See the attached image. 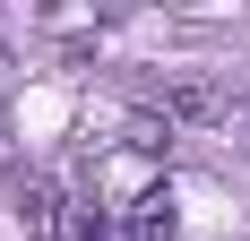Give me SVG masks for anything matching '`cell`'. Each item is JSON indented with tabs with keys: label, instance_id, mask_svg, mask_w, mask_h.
Segmentation results:
<instances>
[{
	"label": "cell",
	"instance_id": "6da1fadb",
	"mask_svg": "<svg viewBox=\"0 0 250 241\" xmlns=\"http://www.w3.org/2000/svg\"><path fill=\"white\" fill-rule=\"evenodd\" d=\"M181 216H173V190H147L138 207H129V241H173Z\"/></svg>",
	"mask_w": 250,
	"mask_h": 241
},
{
	"label": "cell",
	"instance_id": "7a4b0ae2",
	"mask_svg": "<svg viewBox=\"0 0 250 241\" xmlns=\"http://www.w3.org/2000/svg\"><path fill=\"white\" fill-rule=\"evenodd\" d=\"M121 146L155 164V155H173V120H164V112H129V120H121Z\"/></svg>",
	"mask_w": 250,
	"mask_h": 241
},
{
	"label": "cell",
	"instance_id": "3957f363",
	"mask_svg": "<svg viewBox=\"0 0 250 241\" xmlns=\"http://www.w3.org/2000/svg\"><path fill=\"white\" fill-rule=\"evenodd\" d=\"M216 112H225V95H216L207 78H181L173 95H164V120H216Z\"/></svg>",
	"mask_w": 250,
	"mask_h": 241
},
{
	"label": "cell",
	"instance_id": "277c9868",
	"mask_svg": "<svg viewBox=\"0 0 250 241\" xmlns=\"http://www.w3.org/2000/svg\"><path fill=\"white\" fill-rule=\"evenodd\" d=\"M18 216H26V233H61V216H69V207H61V190H52V181H26V190H18Z\"/></svg>",
	"mask_w": 250,
	"mask_h": 241
},
{
	"label": "cell",
	"instance_id": "5b68a950",
	"mask_svg": "<svg viewBox=\"0 0 250 241\" xmlns=\"http://www.w3.org/2000/svg\"><path fill=\"white\" fill-rule=\"evenodd\" d=\"M61 241H129V224H112L104 207H69L61 216Z\"/></svg>",
	"mask_w": 250,
	"mask_h": 241
}]
</instances>
